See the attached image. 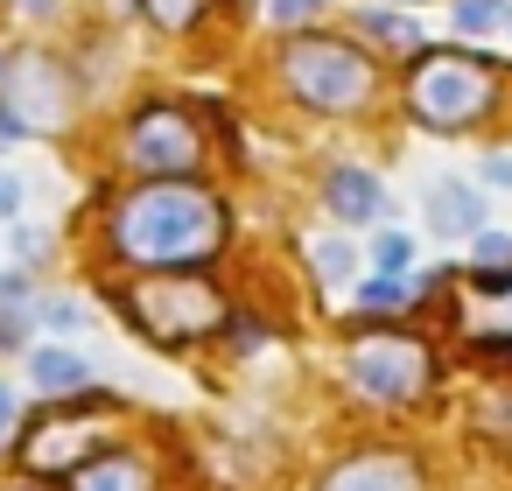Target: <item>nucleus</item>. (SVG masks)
Listing matches in <instances>:
<instances>
[{
	"mask_svg": "<svg viewBox=\"0 0 512 491\" xmlns=\"http://www.w3.org/2000/svg\"><path fill=\"white\" fill-rule=\"evenodd\" d=\"M99 442H106V421H99V414H57V421H43V428L22 442V463H29L36 477H78Z\"/></svg>",
	"mask_w": 512,
	"mask_h": 491,
	"instance_id": "7",
	"label": "nucleus"
},
{
	"mask_svg": "<svg viewBox=\"0 0 512 491\" xmlns=\"http://www.w3.org/2000/svg\"><path fill=\"white\" fill-rule=\"evenodd\" d=\"M491 183H512V155H491V169H484Z\"/></svg>",
	"mask_w": 512,
	"mask_h": 491,
	"instance_id": "26",
	"label": "nucleus"
},
{
	"mask_svg": "<svg viewBox=\"0 0 512 491\" xmlns=\"http://www.w3.org/2000/svg\"><path fill=\"white\" fill-rule=\"evenodd\" d=\"M197 155H204V141H197L190 113H176V106H155V113H141V120L127 127V162L148 169V176H162V169H197Z\"/></svg>",
	"mask_w": 512,
	"mask_h": 491,
	"instance_id": "6",
	"label": "nucleus"
},
{
	"mask_svg": "<svg viewBox=\"0 0 512 491\" xmlns=\"http://www.w3.org/2000/svg\"><path fill=\"white\" fill-rule=\"evenodd\" d=\"M225 239V204L204 183H148L113 211V253L134 267H197Z\"/></svg>",
	"mask_w": 512,
	"mask_h": 491,
	"instance_id": "1",
	"label": "nucleus"
},
{
	"mask_svg": "<svg viewBox=\"0 0 512 491\" xmlns=\"http://www.w3.org/2000/svg\"><path fill=\"white\" fill-rule=\"evenodd\" d=\"M197 8H204V0H148V15H155L162 29H190V22H197Z\"/></svg>",
	"mask_w": 512,
	"mask_h": 491,
	"instance_id": "21",
	"label": "nucleus"
},
{
	"mask_svg": "<svg viewBox=\"0 0 512 491\" xmlns=\"http://www.w3.org/2000/svg\"><path fill=\"white\" fill-rule=\"evenodd\" d=\"M127 309H134V323H141L148 337H162V344H197V337H211V330L225 323V302H218L204 281H148V288L127 295Z\"/></svg>",
	"mask_w": 512,
	"mask_h": 491,
	"instance_id": "4",
	"label": "nucleus"
},
{
	"mask_svg": "<svg viewBox=\"0 0 512 491\" xmlns=\"http://www.w3.org/2000/svg\"><path fill=\"white\" fill-rule=\"evenodd\" d=\"M71 491H155V477H148V463H134V456H92V463L71 477Z\"/></svg>",
	"mask_w": 512,
	"mask_h": 491,
	"instance_id": "14",
	"label": "nucleus"
},
{
	"mask_svg": "<svg viewBox=\"0 0 512 491\" xmlns=\"http://www.w3.org/2000/svg\"><path fill=\"white\" fill-rule=\"evenodd\" d=\"M323 197H330V211H337L344 225L386 218V190H379V176H365V169H330V176H323Z\"/></svg>",
	"mask_w": 512,
	"mask_h": 491,
	"instance_id": "11",
	"label": "nucleus"
},
{
	"mask_svg": "<svg viewBox=\"0 0 512 491\" xmlns=\"http://www.w3.org/2000/svg\"><path fill=\"white\" fill-rule=\"evenodd\" d=\"M0 78H8V71H0Z\"/></svg>",
	"mask_w": 512,
	"mask_h": 491,
	"instance_id": "29",
	"label": "nucleus"
},
{
	"mask_svg": "<svg viewBox=\"0 0 512 491\" xmlns=\"http://www.w3.org/2000/svg\"><path fill=\"white\" fill-rule=\"evenodd\" d=\"M0 218H22V183L0 169Z\"/></svg>",
	"mask_w": 512,
	"mask_h": 491,
	"instance_id": "24",
	"label": "nucleus"
},
{
	"mask_svg": "<svg viewBox=\"0 0 512 491\" xmlns=\"http://www.w3.org/2000/svg\"><path fill=\"white\" fill-rule=\"evenodd\" d=\"M372 267H379V281H400V274L414 267V239H407V232H379V246H372Z\"/></svg>",
	"mask_w": 512,
	"mask_h": 491,
	"instance_id": "16",
	"label": "nucleus"
},
{
	"mask_svg": "<svg viewBox=\"0 0 512 491\" xmlns=\"http://www.w3.org/2000/svg\"><path fill=\"white\" fill-rule=\"evenodd\" d=\"M29 379H36L43 393H85V386H92V365H85L78 351H64V344H43V351L29 358Z\"/></svg>",
	"mask_w": 512,
	"mask_h": 491,
	"instance_id": "13",
	"label": "nucleus"
},
{
	"mask_svg": "<svg viewBox=\"0 0 512 491\" xmlns=\"http://www.w3.org/2000/svg\"><path fill=\"white\" fill-rule=\"evenodd\" d=\"M351 386L372 400H421L428 393V351L414 337H358L351 344Z\"/></svg>",
	"mask_w": 512,
	"mask_h": 491,
	"instance_id": "5",
	"label": "nucleus"
},
{
	"mask_svg": "<svg viewBox=\"0 0 512 491\" xmlns=\"http://www.w3.org/2000/svg\"><path fill=\"white\" fill-rule=\"evenodd\" d=\"M316 8H323V0H267V15H274L281 29H288V22H302V15H316Z\"/></svg>",
	"mask_w": 512,
	"mask_h": 491,
	"instance_id": "23",
	"label": "nucleus"
},
{
	"mask_svg": "<svg viewBox=\"0 0 512 491\" xmlns=\"http://www.w3.org/2000/svg\"><path fill=\"white\" fill-rule=\"evenodd\" d=\"M323 491H421V463L393 456V449H372V456H351L344 470H330Z\"/></svg>",
	"mask_w": 512,
	"mask_h": 491,
	"instance_id": "9",
	"label": "nucleus"
},
{
	"mask_svg": "<svg viewBox=\"0 0 512 491\" xmlns=\"http://www.w3.org/2000/svg\"><path fill=\"white\" fill-rule=\"evenodd\" d=\"M316 274H323V281H344V274H351V246H344V239H316Z\"/></svg>",
	"mask_w": 512,
	"mask_h": 491,
	"instance_id": "20",
	"label": "nucleus"
},
{
	"mask_svg": "<svg viewBox=\"0 0 512 491\" xmlns=\"http://www.w3.org/2000/svg\"><path fill=\"white\" fill-rule=\"evenodd\" d=\"M470 267H477V281H498V274H512V239H505V232H477V253H470Z\"/></svg>",
	"mask_w": 512,
	"mask_h": 491,
	"instance_id": "17",
	"label": "nucleus"
},
{
	"mask_svg": "<svg viewBox=\"0 0 512 491\" xmlns=\"http://www.w3.org/2000/svg\"><path fill=\"white\" fill-rule=\"evenodd\" d=\"M29 8H50V0H29Z\"/></svg>",
	"mask_w": 512,
	"mask_h": 491,
	"instance_id": "28",
	"label": "nucleus"
},
{
	"mask_svg": "<svg viewBox=\"0 0 512 491\" xmlns=\"http://www.w3.org/2000/svg\"><path fill=\"white\" fill-rule=\"evenodd\" d=\"M400 302H407L400 281H365V288H358V309H372V316H393Z\"/></svg>",
	"mask_w": 512,
	"mask_h": 491,
	"instance_id": "19",
	"label": "nucleus"
},
{
	"mask_svg": "<svg viewBox=\"0 0 512 491\" xmlns=\"http://www.w3.org/2000/svg\"><path fill=\"white\" fill-rule=\"evenodd\" d=\"M8 414H15V393H8V379H0V428H8Z\"/></svg>",
	"mask_w": 512,
	"mask_h": 491,
	"instance_id": "27",
	"label": "nucleus"
},
{
	"mask_svg": "<svg viewBox=\"0 0 512 491\" xmlns=\"http://www.w3.org/2000/svg\"><path fill=\"white\" fill-rule=\"evenodd\" d=\"M358 29H365L372 43H386V50H421V29H414L407 15H393V8H365Z\"/></svg>",
	"mask_w": 512,
	"mask_h": 491,
	"instance_id": "15",
	"label": "nucleus"
},
{
	"mask_svg": "<svg viewBox=\"0 0 512 491\" xmlns=\"http://www.w3.org/2000/svg\"><path fill=\"white\" fill-rule=\"evenodd\" d=\"M505 15H512L505 0H456V29H463V36H491Z\"/></svg>",
	"mask_w": 512,
	"mask_h": 491,
	"instance_id": "18",
	"label": "nucleus"
},
{
	"mask_svg": "<svg viewBox=\"0 0 512 491\" xmlns=\"http://www.w3.org/2000/svg\"><path fill=\"white\" fill-rule=\"evenodd\" d=\"M491 99H498V71L463 50H421V64L407 78V106L428 127H470L491 113Z\"/></svg>",
	"mask_w": 512,
	"mask_h": 491,
	"instance_id": "2",
	"label": "nucleus"
},
{
	"mask_svg": "<svg viewBox=\"0 0 512 491\" xmlns=\"http://www.w3.org/2000/svg\"><path fill=\"white\" fill-rule=\"evenodd\" d=\"M428 225L442 239H463V232H484V197L470 183H435L428 190Z\"/></svg>",
	"mask_w": 512,
	"mask_h": 491,
	"instance_id": "12",
	"label": "nucleus"
},
{
	"mask_svg": "<svg viewBox=\"0 0 512 491\" xmlns=\"http://www.w3.org/2000/svg\"><path fill=\"white\" fill-rule=\"evenodd\" d=\"M281 78L316 113H358L372 99V64L351 43H330V36H295L288 57H281Z\"/></svg>",
	"mask_w": 512,
	"mask_h": 491,
	"instance_id": "3",
	"label": "nucleus"
},
{
	"mask_svg": "<svg viewBox=\"0 0 512 491\" xmlns=\"http://www.w3.org/2000/svg\"><path fill=\"white\" fill-rule=\"evenodd\" d=\"M0 92H8L0 106H8L22 127H64V113H71V99H64V71H57L50 57H22L15 78L0 85Z\"/></svg>",
	"mask_w": 512,
	"mask_h": 491,
	"instance_id": "8",
	"label": "nucleus"
},
{
	"mask_svg": "<svg viewBox=\"0 0 512 491\" xmlns=\"http://www.w3.org/2000/svg\"><path fill=\"white\" fill-rule=\"evenodd\" d=\"M36 316H43L50 330H85V309H78V302H64V295H57V302H43Z\"/></svg>",
	"mask_w": 512,
	"mask_h": 491,
	"instance_id": "22",
	"label": "nucleus"
},
{
	"mask_svg": "<svg viewBox=\"0 0 512 491\" xmlns=\"http://www.w3.org/2000/svg\"><path fill=\"white\" fill-rule=\"evenodd\" d=\"M477 302H470V344H484V351H512V274H498V281H477L470 288Z\"/></svg>",
	"mask_w": 512,
	"mask_h": 491,
	"instance_id": "10",
	"label": "nucleus"
},
{
	"mask_svg": "<svg viewBox=\"0 0 512 491\" xmlns=\"http://www.w3.org/2000/svg\"><path fill=\"white\" fill-rule=\"evenodd\" d=\"M15 141H22V120H15L8 106H0V148H15Z\"/></svg>",
	"mask_w": 512,
	"mask_h": 491,
	"instance_id": "25",
	"label": "nucleus"
}]
</instances>
